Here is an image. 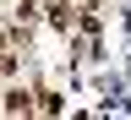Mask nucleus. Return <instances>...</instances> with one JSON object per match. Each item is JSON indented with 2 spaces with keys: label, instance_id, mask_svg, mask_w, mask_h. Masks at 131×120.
Masks as SVG:
<instances>
[{
  "label": "nucleus",
  "instance_id": "obj_1",
  "mask_svg": "<svg viewBox=\"0 0 131 120\" xmlns=\"http://www.w3.org/2000/svg\"><path fill=\"white\" fill-rule=\"evenodd\" d=\"M0 109H6V115H27V109H33V93H22V88H11Z\"/></svg>",
  "mask_w": 131,
  "mask_h": 120
},
{
  "label": "nucleus",
  "instance_id": "obj_2",
  "mask_svg": "<svg viewBox=\"0 0 131 120\" xmlns=\"http://www.w3.org/2000/svg\"><path fill=\"white\" fill-rule=\"evenodd\" d=\"M49 22H55L60 33H66V27H71V0H55V6H49Z\"/></svg>",
  "mask_w": 131,
  "mask_h": 120
}]
</instances>
